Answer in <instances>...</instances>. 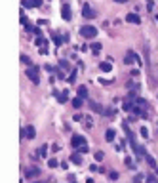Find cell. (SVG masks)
Instances as JSON below:
<instances>
[{
    "label": "cell",
    "instance_id": "1",
    "mask_svg": "<svg viewBox=\"0 0 158 183\" xmlns=\"http://www.w3.org/2000/svg\"><path fill=\"white\" fill-rule=\"evenodd\" d=\"M80 34L84 38H95L97 36V29L91 27V25H84V27H80Z\"/></svg>",
    "mask_w": 158,
    "mask_h": 183
},
{
    "label": "cell",
    "instance_id": "2",
    "mask_svg": "<svg viewBox=\"0 0 158 183\" xmlns=\"http://www.w3.org/2000/svg\"><path fill=\"white\" fill-rule=\"evenodd\" d=\"M27 76H29V78H31V82H34V84H38V82H40L38 69H33V67H29V69H27Z\"/></svg>",
    "mask_w": 158,
    "mask_h": 183
},
{
    "label": "cell",
    "instance_id": "3",
    "mask_svg": "<svg viewBox=\"0 0 158 183\" xmlns=\"http://www.w3.org/2000/svg\"><path fill=\"white\" fill-rule=\"evenodd\" d=\"M36 136V130H34V126H27V128L21 130V137H29V139H34Z\"/></svg>",
    "mask_w": 158,
    "mask_h": 183
},
{
    "label": "cell",
    "instance_id": "4",
    "mask_svg": "<svg viewBox=\"0 0 158 183\" xmlns=\"http://www.w3.org/2000/svg\"><path fill=\"white\" fill-rule=\"evenodd\" d=\"M53 95H55V99L59 101V103H67L69 101V92H53Z\"/></svg>",
    "mask_w": 158,
    "mask_h": 183
},
{
    "label": "cell",
    "instance_id": "5",
    "mask_svg": "<svg viewBox=\"0 0 158 183\" xmlns=\"http://www.w3.org/2000/svg\"><path fill=\"white\" fill-rule=\"evenodd\" d=\"M82 16H84L86 19H93V17H95V12H93L88 4H84V6H82Z\"/></svg>",
    "mask_w": 158,
    "mask_h": 183
},
{
    "label": "cell",
    "instance_id": "6",
    "mask_svg": "<svg viewBox=\"0 0 158 183\" xmlns=\"http://www.w3.org/2000/svg\"><path fill=\"white\" fill-rule=\"evenodd\" d=\"M70 143H73V147H76V149H78V147L86 145V137H84V136H78V133H76V136H73V141H70Z\"/></svg>",
    "mask_w": 158,
    "mask_h": 183
},
{
    "label": "cell",
    "instance_id": "7",
    "mask_svg": "<svg viewBox=\"0 0 158 183\" xmlns=\"http://www.w3.org/2000/svg\"><path fill=\"white\" fill-rule=\"evenodd\" d=\"M61 16H63V19H65V21H70V19H73V12H70V6H69V4H65V6L61 8Z\"/></svg>",
    "mask_w": 158,
    "mask_h": 183
},
{
    "label": "cell",
    "instance_id": "8",
    "mask_svg": "<svg viewBox=\"0 0 158 183\" xmlns=\"http://www.w3.org/2000/svg\"><path fill=\"white\" fill-rule=\"evenodd\" d=\"M42 0H23V8H40Z\"/></svg>",
    "mask_w": 158,
    "mask_h": 183
},
{
    "label": "cell",
    "instance_id": "9",
    "mask_svg": "<svg viewBox=\"0 0 158 183\" xmlns=\"http://www.w3.org/2000/svg\"><path fill=\"white\" fill-rule=\"evenodd\" d=\"M52 38H53V42H55V46H61L63 42H67L69 40V34H63V36H59V34H52Z\"/></svg>",
    "mask_w": 158,
    "mask_h": 183
},
{
    "label": "cell",
    "instance_id": "10",
    "mask_svg": "<svg viewBox=\"0 0 158 183\" xmlns=\"http://www.w3.org/2000/svg\"><path fill=\"white\" fill-rule=\"evenodd\" d=\"M126 21H128V23H133V25H139V23H141V17L137 16V13H128V16H126Z\"/></svg>",
    "mask_w": 158,
    "mask_h": 183
},
{
    "label": "cell",
    "instance_id": "11",
    "mask_svg": "<svg viewBox=\"0 0 158 183\" xmlns=\"http://www.w3.org/2000/svg\"><path fill=\"white\" fill-rule=\"evenodd\" d=\"M70 162L76 164V166H80V164H82V157H80V153H74L73 157H70Z\"/></svg>",
    "mask_w": 158,
    "mask_h": 183
},
{
    "label": "cell",
    "instance_id": "12",
    "mask_svg": "<svg viewBox=\"0 0 158 183\" xmlns=\"http://www.w3.org/2000/svg\"><path fill=\"white\" fill-rule=\"evenodd\" d=\"M38 174H40V170H38L36 166H34V168H29V170L25 172V175H27V178H34V175H38Z\"/></svg>",
    "mask_w": 158,
    "mask_h": 183
},
{
    "label": "cell",
    "instance_id": "13",
    "mask_svg": "<svg viewBox=\"0 0 158 183\" xmlns=\"http://www.w3.org/2000/svg\"><path fill=\"white\" fill-rule=\"evenodd\" d=\"M99 69H101L103 73H109L111 69H112V61H105V63H101V65H99Z\"/></svg>",
    "mask_w": 158,
    "mask_h": 183
},
{
    "label": "cell",
    "instance_id": "14",
    "mask_svg": "<svg viewBox=\"0 0 158 183\" xmlns=\"http://www.w3.org/2000/svg\"><path fill=\"white\" fill-rule=\"evenodd\" d=\"M114 137H116V133H114V130H107L105 132V139H107V141H114Z\"/></svg>",
    "mask_w": 158,
    "mask_h": 183
},
{
    "label": "cell",
    "instance_id": "15",
    "mask_svg": "<svg viewBox=\"0 0 158 183\" xmlns=\"http://www.w3.org/2000/svg\"><path fill=\"white\" fill-rule=\"evenodd\" d=\"M91 109L93 111H95V112H99V115H103V107H101V105H99V103H95V101H91Z\"/></svg>",
    "mask_w": 158,
    "mask_h": 183
},
{
    "label": "cell",
    "instance_id": "16",
    "mask_svg": "<svg viewBox=\"0 0 158 183\" xmlns=\"http://www.w3.org/2000/svg\"><path fill=\"white\" fill-rule=\"evenodd\" d=\"M82 99H84V97H80V95L74 97V99H73V107H74V109H80V107H82Z\"/></svg>",
    "mask_w": 158,
    "mask_h": 183
},
{
    "label": "cell",
    "instance_id": "17",
    "mask_svg": "<svg viewBox=\"0 0 158 183\" xmlns=\"http://www.w3.org/2000/svg\"><path fill=\"white\" fill-rule=\"evenodd\" d=\"M101 48H103V46L99 44V42H95V44H91V52H93V54H99V52H101Z\"/></svg>",
    "mask_w": 158,
    "mask_h": 183
},
{
    "label": "cell",
    "instance_id": "18",
    "mask_svg": "<svg viewBox=\"0 0 158 183\" xmlns=\"http://www.w3.org/2000/svg\"><path fill=\"white\" fill-rule=\"evenodd\" d=\"M78 95H80V97H86V95H88V88H86V86H80V88H78Z\"/></svg>",
    "mask_w": 158,
    "mask_h": 183
},
{
    "label": "cell",
    "instance_id": "19",
    "mask_svg": "<svg viewBox=\"0 0 158 183\" xmlns=\"http://www.w3.org/2000/svg\"><path fill=\"white\" fill-rule=\"evenodd\" d=\"M46 153H48V145H42L38 149V157H46Z\"/></svg>",
    "mask_w": 158,
    "mask_h": 183
},
{
    "label": "cell",
    "instance_id": "20",
    "mask_svg": "<svg viewBox=\"0 0 158 183\" xmlns=\"http://www.w3.org/2000/svg\"><path fill=\"white\" fill-rule=\"evenodd\" d=\"M145 158H147V162H149L150 166H153V168H156V160H154L153 157H150V154H149V153H147V157H145Z\"/></svg>",
    "mask_w": 158,
    "mask_h": 183
},
{
    "label": "cell",
    "instance_id": "21",
    "mask_svg": "<svg viewBox=\"0 0 158 183\" xmlns=\"http://www.w3.org/2000/svg\"><path fill=\"white\" fill-rule=\"evenodd\" d=\"M67 80H69L70 84H73V82L76 80V69H74V71H73V73H70V74H69V78H67Z\"/></svg>",
    "mask_w": 158,
    "mask_h": 183
},
{
    "label": "cell",
    "instance_id": "22",
    "mask_svg": "<svg viewBox=\"0 0 158 183\" xmlns=\"http://www.w3.org/2000/svg\"><path fill=\"white\" fill-rule=\"evenodd\" d=\"M93 157H95V160H103V157H105V153H103V151H97L95 154H93Z\"/></svg>",
    "mask_w": 158,
    "mask_h": 183
},
{
    "label": "cell",
    "instance_id": "23",
    "mask_svg": "<svg viewBox=\"0 0 158 183\" xmlns=\"http://www.w3.org/2000/svg\"><path fill=\"white\" fill-rule=\"evenodd\" d=\"M59 67H61V69H65V71H69V63H67L65 59H61V61H59Z\"/></svg>",
    "mask_w": 158,
    "mask_h": 183
},
{
    "label": "cell",
    "instance_id": "24",
    "mask_svg": "<svg viewBox=\"0 0 158 183\" xmlns=\"http://www.w3.org/2000/svg\"><path fill=\"white\" fill-rule=\"evenodd\" d=\"M48 164H50V168H55V166H59V162H57L55 158H50V160H48Z\"/></svg>",
    "mask_w": 158,
    "mask_h": 183
},
{
    "label": "cell",
    "instance_id": "25",
    "mask_svg": "<svg viewBox=\"0 0 158 183\" xmlns=\"http://www.w3.org/2000/svg\"><path fill=\"white\" fill-rule=\"evenodd\" d=\"M19 19H21V23H23L25 27L29 25V21H27V16H25V13H21V16H19Z\"/></svg>",
    "mask_w": 158,
    "mask_h": 183
},
{
    "label": "cell",
    "instance_id": "26",
    "mask_svg": "<svg viewBox=\"0 0 158 183\" xmlns=\"http://www.w3.org/2000/svg\"><path fill=\"white\" fill-rule=\"evenodd\" d=\"M34 42H36V46H44V38H42V36H36V40H34Z\"/></svg>",
    "mask_w": 158,
    "mask_h": 183
},
{
    "label": "cell",
    "instance_id": "27",
    "mask_svg": "<svg viewBox=\"0 0 158 183\" xmlns=\"http://www.w3.org/2000/svg\"><path fill=\"white\" fill-rule=\"evenodd\" d=\"M133 183H143V175H141V174H137V175L133 178Z\"/></svg>",
    "mask_w": 158,
    "mask_h": 183
},
{
    "label": "cell",
    "instance_id": "28",
    "mask_svg": "<svg viewBox=\"0 0 158 183\" xmlns=\"http://www.w3.org/2000/svg\"><path fill=\"white\" fill-rule=\"evenodd\" d=\"M141 136H143V137H147V136H149V130L145 128V126H141Z\"/></svg>",
    "mask_w": 158,
    "mask_h": 183
},
{
    "label": "cell",
    "instance_id": "29",
    "mask_svg": "<svg viewBox=\"0 0 158 183\" xmlns=\"http://www.w3.org/2000/svg\"><path fill=\"white\" fill-rule=\"evenodd\" d=\"M153 8H154V2H153V0H149V4H147V10H149V12H153Z\"/></svg>",
    "mask_w": 158,
    "mask_h": 183
},
{
    "label": "cell",
    "instance_id": "30",
    "mask_svg": "<svg viewBox=\"0 0 158 183\" xmlns=\"http://www.w3.org/2000/svg\"><path fill=\"white\" fill-rule=\"evenodd\" d=\"M78 153H88V145H82V147H78Z\"/></svg>",
    "mask_w": 158,
    "mask_h": 183
},
{
    "label": "cell",
    "instance_id": "31",
    "mask_svg": "<svg viewBox=\"0 0 158 183\" xmlns=\"http://www.w3.org/2000/svg\"><path fill=\"white\" fill-rule=\"evenodd\" d=\"M109 178H111V179H118V172H111Z\"/></svg>",
    "mask_w": 158,
    "mask_h": 183
},
{
    "label": "cell",
    "instance_id": "32",
    "mask_svg": "<svg viewBox=\"0 0 158 183\" xmlns=\"http://www.w3.org/2000/svg\"><path fill=\"white\" fill-rule=\"evenodd\" d=\"M103 115H105V116H114V111H112V109H111V111H105Z\"/></svg>",
    "mask_w": 158,
    "mask_h": 183
},
{
    "label": "cell",
    "instance_id": "33",
    "mask_svg": "<svg viewBox=\"0 0 158 183\" xmlns=\"http://www.w3.org/2000/svg\"><path fill=\"white\" fill-rule=\"evenodd\" d=\"M21 61H23V63H31V59H29L27 55H21Z\"/></svg>",
    "mask_w": 158,
    "mask_h": 183
},
{
    "label": "cell",
    "instance_id": "34",
    "mask_svg": "<svg viewBox=\"0 0 158 183\" xmlns=\"http://www.w3.org/2000/svg\"><path fill=\"white\" fill-rule=\"evenodd\" d=\"M82 118H84L82 115H74V122H80V120H82Z\"/></svg>",
    "mask_w": 158,
    "mask_h": 183
},
{
    "label": "cell",
    "instance_id": "35",
    "mask_svg": "<svg viewBox=\"0 0 158 183\" xmlns=\"http://www.w3.org/2000/svg\"><path fill=\"white\" fill-rule=\"evenodd\" d=\"M147 183H154V178H153V175H149V178H147Z\"/></svg>",
    "mask_w": 158,
    "mask_h": 183
},
{
    "label": "cell",
    "instance_id": "36",
    "mask_svg": "<svg viewBox=\"0 0 158 183\" xmlns=\"http://www.w3.org/2000/svg\"><path fill=\"white\" fill-rule=\"evenodd\" d=\"M114 2H120V4H124V2H128V0H114Z\"/></svg>",
    "mask_w": 158,
    "mask_h": 183
},
{
    "label": "cell",
    "instance_id": "37",
    "mask_svg": "<svg viewBox=\"0 0 158 183\" xmlns=\"http://www.w3.org/2000/svg\"><path fill=\"white\" fill-rule=\"evenodd\" d=\"M156 21H158V16H156Z\"/></svg>",
    "mask_w": 158,
    "mask_h": 183
}]
</instances>
